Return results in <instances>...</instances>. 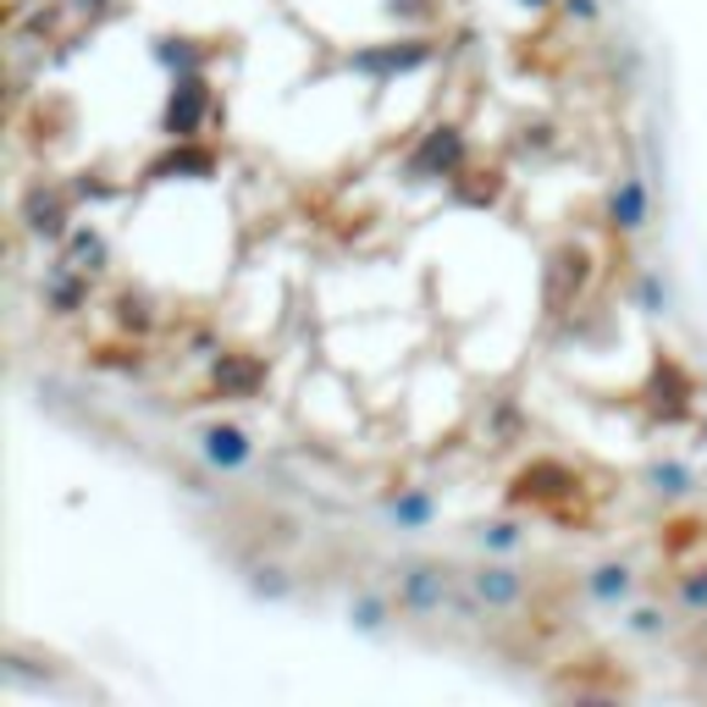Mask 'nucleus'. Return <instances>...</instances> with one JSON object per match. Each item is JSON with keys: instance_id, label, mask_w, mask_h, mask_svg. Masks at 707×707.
Here are the masks:
<instances>
[{"instance_id": "f257e3e1", "label": "nucleus", "mask_w": 707, "mask_h": 707, "mask_svg": "<svg viewBox=\"0 0 707 707\" xmlns=\"http://www.w3.org/2000/svg\"><path fill=\"white\" fill-rule=\"evenodd\" d=\"M442 597H448V575H442V570L415 564V570L404 575V602H409V608L431 613V608H442Z\"/></svg>"}, {"instance_id": "f03ea898", "label": "nucleus", "mask_w": 707, "mask_h": 707, "mask_svg": "<svg viewBox=\"0 0 707 707\" xmlns=\"http://www.w3.org/2000/svg\"><path fill=\"white\" fill-rule=\"evenodd\" d=\"M519 591H525V580H519L514 570H481V575H476V597H481V602H492V608L519 602Z\"/></svg>"}, {"instance_id": "7ed1b4c3", "label": "nucleus", "mask_w": 707, "mask_h": 707, "mask_svg": "<svg viewBox=\"0 0 707 707\" xmlns=\"http://www.w3.org/2000/svg\"><path fill=\"white\" fill-rule=\"evenodd\" d=\"M613 216H625V227H642L647 221V205H642V183H619V194H613Z\"/></svg>"}, {"instance_id": "20e7f679", "label": "nucleus", "mask_w": 707, "mask_h": 707, "mask_svg": "<svg viewBox=\"0 0 707 707\" xmlns=\"http://www.w3.org/2000/svg\"><path fill=\"white\" fill-rule=\"evenodd\" d=\"M591 591H597L602 602L625 597V591H631V570H625V564H602V570L591 575Z\"/></svg>"}, {"instance_id": "39448f33", "label": "nucleus", "mask_w": 707, "mask_h": 707, "mask_svg": "<svg viewBox=\"0 0 707 707\" xmlns=\"http://www.w3.org/2000/svg\"><path fill=\"white\" fill-rule=\"evenodd\" d=\"M205 454H211L216 465H238L249 448H243V436H238V431H211V436H205Z\"/></svg>"}, {"instance_id": "423d86ee", "label": "nucleus", "mask_w": 707, "mask_h": 707, "mask_svg": "<svg viewBox=\"0 0 707 707\" xmlns=\"http://www.w3.org/2000/svg\"><path fill=\"white\" fill-rule=\"evenodd\" d=\"M360 625H366V631L382 625V608H376V602H360Z\"/></svg>"}]
</instances>
